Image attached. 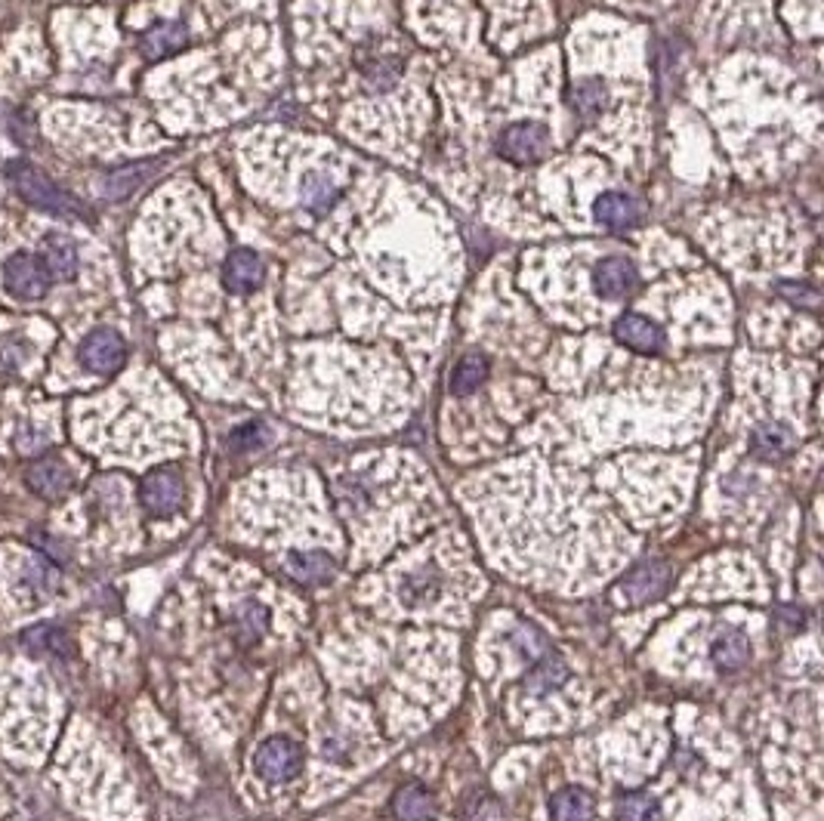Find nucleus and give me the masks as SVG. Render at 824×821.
<instances>
[{
  "instance_id": "obj_16",
  "label": "nucleus",
  "mask_w": 824,
  "mask_h": 821,
  "mask_svg": "<svg viewBox=\"0 0 824 821\" xmlns=\"http://www.w3.org/2000/svg\"><path fill=\"white\" fill-rule=\"evenodd\" d=\"M395 819L399 821H433L435 819V800L433 793L420 785H405L392 800Z\"/></svg>"
},
{
  "instance_id": "obj_32",
  "label": "nucleus",
  "mask_w": 824,
  "mask_h": 821,
  "mask_svg": "<svg viewBox=\"0 0 824 821\" xmlns=\"http://www.w3.org/2000/svg\"><path fill=\"white\" fill-rule=\"evenodd\" d=\"M435 583H439V575H435L433 568H426V571H420V575H411L405 583V593L411 599H426L435 590Z\"/></svg>"
},
{
  "instance_id": "obj_2",
  "label": "nucleus",
  "mask_w": 824,
  "mask_h": 821,
  "mask_svg": "<svg viewBox=\"0 0 824 821\" xmlns=\"http://www.w3.org/2000/svg\"><path fill=\"white\" fill-rule=\"evenodd\" d=\"M497 151L513 165H535L550 151V130L538 120H516L497 136Z\"/></svg>"
},
{
  "instance_id": "obj_26",
  "label": "nucleus",
  "mask_w": 824,
  "mask_h": 821,
  "mask_svg": "<svg viewBox=\"0 0 824 821\" xmlns=\"http://www.w3.org/2000/svg\"><path fill=\"white\" fill-rule=\"evenodd\" d=\"M25 571H29V575H25V583H29L38 597H46V593H53V590L60 587V575H56V568L46 566V562H31Z\"/></svg>"
},
{
  "instance_id": "obj_33",
  "label": "nucleus",
  "mask_w": 824,
  "mask_h": 821,
  "mask_svg": "<svg viewBox=\"0 0 824 821\" xmlns=\"http://www.w3.org/2000/svg\"><path fill=\"white\" fill-rule=\"evenodd\" d=\"M781 294L791 299V303H800V306H815L818 303V294L806 287V284H781Z\"/></svg>"
},
{
  "instance_id": "obj_13",
  "label": "nucleus",
  "mask_w": 824,
  "mask_h": 821,
  "mask_svg": "<svg viewBox=\"0 0 824 821\" xmlns=\"http://www.w3.org/2000/svg\"><path fill=\"white\" fill-rule=\"evenodd\" d=\"M266 278V266L254 251H232L223 266V284L232 294H251Z\"/></svg>"
},
{
  "instance_id": "obj_3",
  "label": "nucleus",
  "mask_w": 824,
  "mask_h": 821,
  "mask_svg": "<svg viewBox=\"0 0 824 821\" xmlns=\"http://www.w3.org/2000/svg\"><path fill=\"white\" fill-rule=\"evenodd\" d=\"M3 284L19 299H44L50 291V272L44 270L41 256L19 251L3 263Z\"/></svg>"
},
{
  "instance_id": "obj_21",
  "label": "nucleus",
  "mask_w": 824,
  "mask_h": 821,
  "mask_svg": "<svg viewBox=\"0 0 824 821\" xmlns=\"http://www.w3.org/2000/svg\"><path fill=\"white\" fill-rule=\"evenodd\" d=\"M750 642L741 630H726L720 640L714 642V661L720 664L722 671H738L748 664Z\"/></svg>"
},
{
  "instance_id": "obj_8",
  "label": "nucleus",
  "mask_w": 824,
  "mask_h": 821,
  "mask_svg": "<svg viewBox=\"0 0 824 821\" xmlns=\"http://www.w3.org/2000/svg\"><path fill=\"white\" fill-rule=\"evenodd\" d=\"M593 284H596L602 297L624 299L640 287V272L627 256H605L593 272Z\"/></svg>"
},
{
  "instance_id": "obj_29",
  "label": "nucleus",
  "mask_w": 824,
  "mask_h": 821,
  "mask_svg": "<svg viewBox=\"0 0 824 821\" xmlns=\"http://www.w3.org/2000/svg\"><path fill=\"white\" fill-rule=\"evenodd\" d=\"M229 442H232V449H235V451L263 449V445L270 442V430H266L263 423H247V427H241V430H235Z\"/></svg>"
},
{
  "instance_id": "obj_10",
  "label": "nucleus",
  "mask_w": 824,
  "mask_h": 821,
  "mask_svg": "<svg viewBox=\"0 0 824 821\" xmlns=\"http://www.w3.org/2000/svg\"><path fill=\"white\" fill-rule=\"evenodd\" d=\"M615 337L627 346V349L643 352V356H655V352L664 349V330H661V325H655L652 318H645V315H621L615 325Z\"/></svg>"
},
{
  "instance_id": "obj_28",
  "label": "nucleus",
  "mask_w": 824,
  "mask_h": 821,
  "mask_svg": "<svg viewBox=\"0 0 824 821\" xmlns=\"http://www.w3.org/2000/svg\"><path fill=\"white\" fill-rule=\"evenodd\" d=\"M365 77L374 91H387L392 81L399 77V62L395 60H371L365 62Z\"/></svg>"
},
{
  "instance_id": "obj_9",
  "label": "nucleus",
  "mask_w": 824,
  "mask_h": 821,
  "mask_svg": "<svg viewBox=\"0 0 824 821\" xmlns=\"http://www.w3.org/2000/svg\"><path fill=\"white\" fill-rule=\"evenodd\" d=\"M593 213H596V220L602 225H609V229H615V232H627L633 225L643 223V201L640 198H633L627 192H605L596 198V204H593Z\"/></svg>"
},
{
  "instance_id": "obj_17",
  "label": "nucleus",
  "mask_w": 824,
  "mask_h": 821,
  "mask_svg": "<svg viewBox=\"0 0 824 821\" xmlns=\"http://www.w3.org/2000/svg\"><path fill=\"white\" fill-rule=\"evenodd\" d=\"M287 571H290L300 583L315 587V583H325L330 575H334V562H330L328 552H294V556L287 559Z\"/></svg>"
},
{
  "instance_id": "obj_1",
  "label": "nucleus",
  "mask_w": 824,
  "mask_h": 821,
  "mask_svg": "<svg viewBox=\"0 0 824 821\" xmlns=\"http://www.w3.org/2000/svg\"><path fill=\"white\" fill-rule=\"evenodd\" d=\"M7 180L13 186L22 201H29L31 208L56 213V217H91L87 208L75 201V194H68L60 182L50 180L41 167L29 165L22 158H15L7 165Z\"/></svg>"
},
{
  "instance_id": "obj_6",
  "label": "nucleus",
  "mask_w": 824,
  "mask_h": 821,
  "mask_svg": "<svg viewBox=\"0 0 824 821\" xmlns=\"http://www.w3.org/2000/svg\"><path fill=\"white\" fill-rule=\"evenodd\" d=\"M670 583V568L658 562V559H648L643 566H636L630 571L627 578L617 587V597L624 606H645L652 599H658Z\"/></svg>"
},
{
  "instance_id": "obj_18",
  "label": "nucleus",
  "mask_w": 824,
  "mask_h": 821,
  "mask_svg": "<svg viewBox=\"0 0 824 821\" xmlns=\"http://www.w3.org/2000/svg\"><path fill=\"white\" fill-rule=\"evenodd\" d=\"M22 642L29 645L34 655H72V640H68L60 628H50V624H38V628L25 630V633H22Z\"/></svg>"
},
{
  "instance_id": "obj_22",
  "label": "nucleus",
  "mask_w": 824,
  "mask_h": 821,
  "mask_svg": "<svg viewBox=\"0 0 824 821\" xmlns=\"http://www.w3.org/2000/svg\"><path fill=\"white\" fill-rule=\"evenodd\" d=\"M485 377H488V359L479 356V352H473V356L461 359V365L451 373V392L454 396H469V392H476L485 383Z\"/></svg>"
},
{
  "instance_id": "obj_24",
  "label": "nucleus",
  "mask_w": 824,
  "mask_h": 821,
  "mask_svg": "<svg viewBox=\"0 0 824 821\" xmlns=\"http://www.w3.org/2000/svg\"><path fill=\"white\" fill-rule=\"evenodd\" d=\"M337 182L328 180V177H321V173H313L309 180L303 182V204L315 213H321V210H328L334 201H337Z\"/></svg>"
},
{
  "instance_id": "obj_19",
  "label": "nucleus",
  "mask_w": 824,
  "mask_h": 821,
  "mask_svg": "<svg viewBox=\"0 0 824 821\" xmlns=\"http://www.w3.org/2000/svg\"><path fill=\"white\" fill-rule=\"evenodd\" d=\"M550 812H553V821H593L596 807H593V797H587L584 791L566 788L553 797Z\"/></svg>"
},
{
  "instance_id": "obj_25",
  "label": "nucleus",
  "mask_w": 824,
  "mask_h": 821,
  "mask_svg": "<svg viewBox=\"0 0 824 821\" xmlns=\"http://www.w3.org/2000/svg\"><path fill=\"white\" fill-rule=\"evenodd\" d=\"M617 821H664L655 797L648 793H630L617 807Z\"/></svg>"
},
{
  "instance_id": "obj_27",
  "label": "nucleus",
  "mask_w": 824,
  "mask_h": 821,
  "mask_svg": "<svg viewBox=\"0 0 824 821\" xmlns=\"http://www.w3.org/2000/svg\"><path fill=\"white\" fill-rule=\"evenodd\" d=\"M29 359V344L19 337H0V371H19Z\"/></svg>"
},
{
  "instance_id": "obj_14",
  "label": "nucleus",
  "mask_w": 824,
  "mask_h": 821,
  "mask_svg": "<svg viewBox=\"0 0 824 821\" xmlns=\"http://www.w3.org/2000/svg\"><path fill=\"white\" fill-rule=\"evenodd\" d=\"M189 44V29L182 22H161V25H151L142 38H139V53L146 60L158 62L180 53L182 46Z\"/></svg>"
},
{
  "instance_id": "obj_30",
  "label": "nucleus",
  "mask_w": 824,
  "mask_h": 821,
  "mask_svg": "<svg viewBox=\"0 0 824 821\" xmlns=\"http://www.w3.org/2000/svg\"><path fill=\"white\" fill-rule=\"evenodd\" d=\"M513 640H516V645H519L528 657H543L547 655V649H550L547 636H543L538 628H531V624H522V628L516 630Z\"/></svg>"
},
{
  "instance_id": "obj_5",
  "label": "nucleus",
  "mask_w": 824,
  "mask_h": 821,
  "mask_svg": "<svg viewBox=\"0 0 824 821\" xmlns=\"http://www.w3.org/2000/svg\"><path fill=\"white\" fill-rule=\"evenodd\" d=\"M81 365L93 373H115L124 368V359H127V346H124V337L118 330L112 328H96L84 337L81 344Z\"/></svg>"
},
{
  "instance_id": "obj_12",
  "label": "nucleus",
  "mask_w": 824,
  "mask_h": 821,
  "mask_svg": "<svg viewBox=\"0 0 824 821\" xmlns=\"http://www.w3.org/2000/svg\"><path fill=\"white\" fill-rule=\"evenodd\" d=\"M41 263L50 272V282H75L77 266H81L75 241L65 232H50L41 248Z\"/></svg>"
},
{
  "instance_id": "obj_34",
  "label": "nucleus",
  "mask_w": 824,
  "mask_h": 821,
  "mask_svg": "<svg viewBox=\"0 0 824 821\" xmlns=\"http://www.w3.org/2000/svg\"><path fill=\"white\" fill-rule=\"evenodd\" d=\"M46 439L44 433H31V430H22V433L15 435V449L22 451V454H38L41 449H46Z\"/></svg>"
},
{
  "instance_id": "obj_7",
  "label": "nucleus",
  "mask_w": 824,
  "mask_h": 821,
  "mask_svg": "<svg viewBox=\"0 0 824 821\" xmlns=\"http://www.w3.org/2000/svg\"><path fill=\"white\" fill-rule=\"evenodd\" d=\"M254 766L260 778H266L272 785L290 781L303 769V754L300 747L287 738H270L266 745L256 750Z\"/></svg>"
},
{
  "instance_id": "obj_11",
  "label": "nucleus",
  "mask_w": 824,
  "mask_h": 821,
  "mask_svg": "<svg viewBox=\"0 0 824 821\" xmlns=\"http://www.w3.org/2000/svg\"><path fill=\"white\" fill-rule=\"evenodd\" d=\"M25 482H29V488L38 497L60 501L62 494L72 488V470L60 457H41V461H34L25 470Z\"/></svg>"
},
{
  "instance_id": "obj_15",
  "label": "nucleus",
  "mask_w": 824,
  "mask_h": 821,
  "mask_svg": "<svg viewBox=\"0 0 824 821\" xmlns=\"http://www.w3.org/2000/svg\"><path fill=\"white\" fill-rule=\"evenodd\" d=\"M750 449L763 461H781L794 451V433L781 423H760L750 435Z\"/></svg>"
},
{
  "instance_id": "obj_23",
  "label": "nucleus",
  "mask_w": 824,
  "mask_h": 821,
  "mask_svg": "<svg viewBox=\"0 0 824 821\" xmlns=\"http://www.w3.org/2000/svg\"><path fill=\"white\" fill-rule=\"evenodd\" d=\"M569 680V667H566V661L559 655H547L540 661V667L531 676H528V683L525 688L528 692H535V695H547V692H553L562 683Z\"/></svg>"
},
{
  "instance_id": "obj_20",
  "label": "nucleus",
  "mask_w": 824,
  "mask_h": 821,
  "mask_svg": "<svg viewBox=\"0 0 824 821\" xmlns=\"http://www.w3.org/2000/svg\"><path fill=\"white\" fill-rule=\"evenodd\" d=\"M571 108H574V115H581L584 120L600 118L602 112L609 108V91L602 87V81H581L571 91Z\"/></svg>"
},
{
  "instance_id": "obj_31",
  "label": "nucleus",
  "mask_w": 824,
  "mask_h": 821,
  "mask_svg": "<svg viewBox=\"0 0 824 821\" xmlns=\"http://www.w3.org/2000/svg\"><path fill=\"white\" fill-rule=\"evenodd\" d=\"M239 628L244 630V636H247V640H260V636H263V630H266V609H263V606H256V602H251V606L241 612Z\"/></svg>"
},
{
  "instance_id": "obj_4",
  "label": "nucleus",
  "mask_w": 824,
  "mask_h": 821,
  "mask_svg": "<svg viewBox=\"0 0 824 821\" xmlns=\"http://www.w3.org/2000/svg\"><path fill=\"white\" fill-rule=\"evenodd\" d=\"M182 497H186L182 476L177 470H170V466L149 473V476L142 478V485H139V501H142V507L149 509L151 516H158V519L173 516V513L182 507Z\"/></svg>"
}]
</instances>
